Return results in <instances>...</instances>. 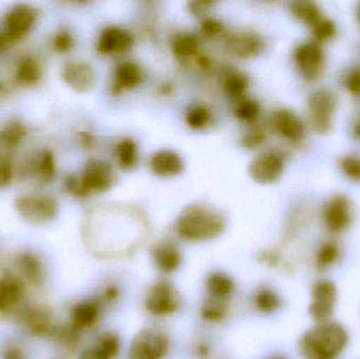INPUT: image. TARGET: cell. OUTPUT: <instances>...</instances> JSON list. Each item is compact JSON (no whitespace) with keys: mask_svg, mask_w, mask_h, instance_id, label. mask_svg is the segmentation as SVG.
I'll return each mask as SVG.
<instances>
[{"mask_svg":"<svg viewBox=\"0 0 360 359\" xmlns=\"http://www.w3.org/2000/svg\"><path fill=\"white\" fill-rule=\"evenodd\" d=\"M226 48L238 58H249L262 51V41L255 34H233L226 39Z\"/></svg>","mask_w":360,"mask_h":359,"instance_id":"cell-23","label":"cell"},{"mask_svg":"<svg viewBox=\"0 0 360 359\" xmlns=\"http://www.w3.org/2000/svg\"><path fill=\"white\" fill-rule=\"evenodd\" d=\"M132 44L133 37L128 31L111 25L101 32L97 48L105 55L120 54L129 50Z\"/></svg>","mask_w":360,"mask_h":359,"instance_id":"cell-21","label":"cell"},{"mask_svg":"<svg viewBox=\"0 0 360 359\" xmlns=\"http://www.w3.org/2000/svg\"><path fill=\"white\" fill-rule=\"evenodd\" d=\"M145 309L154 318L173 315L180 309L179 291L167 280L154 282L146 293Z\"/></svg>","mask_w":360,"mask_h":359,"instance_id":"cell-9","label":"cell"},{"mask_svg":"<svg viewBox=\"0 0 360 359\" xmlns=\"http://www.w3.org/2000/svg\"><path fill=\"white\" fill-rule=\"evenodd\" d=\"M349 341L348 331L340 322H316L300 337L297 351L302 359H338Z\"/></svg>","mask_w":360,"mask_h":359,"instance_id":"cell-1","label":"cell"},{"mask_svg":"<svg viewBox=\"0 0 360 359\" xmlns=\"http://www.w3.org/2000/svg\"><path fill=\"white\" fill-rule=\"evenodd\" d=\"M14 322L25 329L27 334L37 339H51L58 322L49 306L30 301L20 310Z\"/></svg>","mask_w":360,"mask_h":359,"instance_id":"cell-5","label":"cell"},{"mask_svg":"<svg viewBox=\"0 0 360 359\" xmlns=\"http://www.w3.org/2000/svg\"><path fill=\"white\" fill-rule=\"evenodd\" d=\"M194 350L197 358L200 359H207L209 358L210 354H211V349H210L207 344L198 343L195 346Z\"/></svg>","mask_w":360,"mask_h":359,"instance_id":"cell-50","label":"cell"},{"mask_svg":"<svg viewBox=\"0 0 360 359\" xmlns=\"http://www.w3.org/2000/svg\"><path fill=\"white\" fill-rule=\"evenodd\" d=\"M338 287L332 280H316L311 289V303L309 315L314 322H325L332 320L338 305Z\"/></svg>","mask_w":360,"mask_h":359,"instance_id":"cell-11","label":"cell"},{"mask_svg":"<svg viewBox=\"0 0 360 359\" xmlns=\"http://www.w3.org/2000/svg\"><path fill=\"white\" fill-rule=\"evenodd\" d=\"M294 60L302 77L308 81H315L323 74L325 53L317 42H304L294 51Z\"/></svg>","mask_w":360,"mask_h":359,"instance_id":"cell-14","label":"cell"},{"mask_svg":"<svg viewBox=\"0 0 360 359\" xmlns=\"http://www.w3.org/2000/svg\"><path fill=\"white\" fill-rule=\"evenodd\" d=\"M78 359H109L103 352L99 351L96 347L84 350L78 356Z\"/></svg>","mask_w":360,"mask_h":359,"instance_id":"cell-49","label":"cell"},{"mask_svg":"<svg viewBox=\"0 0 360 359\" xmlns=\"http://www.w3.org/2000/svg\"><path fill=\"white\" fill-rule=\"evenodd\" d=\"M285 158L276 151H266L254 158L249 173L256 183L262 185L276 183L283 176Z\"/></svg>","mask_w":360,"mask_h":359,"instance_id":"cell-15","label":"cell"},{"mask_svg":"<svg viewBox=\"0 0 360 359\" xmlns=\"http://www.w3.org/2000/svg\"><path fill=\"white\" fill-rule=\"evenodd\" d=\"M338 105V97L328 89H319L309 97V120L311 128L316 134H329L333 126V116Z\"/></svg>","mask_w":360,"mask_h":359,"instance_id":"cell-7","label":"cell"},{"mask_svg":"<svg viewBox=\"0 0 360 359\" xmlns=\"http://www.w3.org/2000/svg\"><path fill=\"white\" fill-rule=\"evenodd\" d=\"M101 315L98 303L92 299H82L76 301L69 313V325L78 332L92 329L96 326Z\"/></svg>","mask_w":360,"mask_h":359,"instance_id":"cell-20","label":"cell"},{"mask_svg":"<svg viewBox=\"0 0 360 359\" xmlns=\"http://www.w3.org/2000/svg\"><path fill=\"white\" fill-rule=\"evenodd\" d=\"M236 117L241 122L248 124H254L260 115V105L255 99L243 98L239 99L238 105L235 110Z\"/></svg>","mask_w":360,"mask_h":359,"instance_id":"cell-35","label":"cell"},{"mask_svg":"<svg viewBox=\"0 0 360 359\" xmlns=\"http://www.w3.org/2000/svg\"><path fill=\"white\" fill-rule=\"evenodd\" d=\"M292 16L309 27H314L321 19L319 6L313 1H295L290 6Z\"/></svg>","mask_w":360,"mask_h":359,"instance_id":"cell-29","label":"cell"},{"mask_svg":"<svg viewBox=\"0 0 360 359\" xmlns=\"http://www.w3.org/2000/svg\"><path fill=\"white\" fill-rule=\"evenodd\" d=\"M248 78L237 72H231L224 77L222 86L224 92L233 98L241 99L248 88Z\"/></svg>","mask_w":360,"mask_h":359,"instance_id":"cell-34","label":"cell"},{"mask_svg":"<svg viewBox=\"0 0 360 359\" xmlns=\"http://www.w3.org/2000/svg\"><path fill=\"white\" fill-rule=\"evenodd\" d=\"M270 126L277 134L293 143H300L306 135L304 122L291 110L281 109L273 112Z\"/></svg>","mask_w":360,"mask_h":359,"instance_id":"cell-18","label":"cell"},{"mask_svg":"<svg viewBox=\"0 0 360 359\" xmlns=\"http://www.w3.org/2000/svg\"><path fill=\"white\" fill-rule=\"evenodd\" d=\"M151 259L160 273L169 275L181 267L184 257L177 242L172 240H162L152 247Z\"/></svg>","mask_w":360,"mask_h":359,"instance_id":"cell-17","label":"cell"},{"mask_svg":"<svg viewBox=\"0 0 360 359\" xmlns=\"http://www.w3.org/2000/svg\"><path fill=\"white\" fill-rule=\"evenodd\" d=\"M259 261L264 265L271 268H277L281 265L283 257L281 253L276 250H266L262 251L259 254Z\"/></svg>","mask_w":360,"mask_h":359,"instance_id":"cell-46","label":"cell"},{"mask_svg":"<svg viewBox=\"0 0 360 359\" xmlns=\"http://www.w3.org/2000/svg\"><path fill=\"white\" fill-rule=\"evenodd\" d=\"M356 18H357V20H359V22L360 23V2L359 4V6H357V8H356Z\"/></svg>","mask_w":360,"mask_h":359,"instance_id":"cell-53","label":"cell"},{"mask_svg":"<svg viewBox=\"0 0 360 359\" xmlns=\"http://www.w3.org/2000/svg\"><path fill=\"white\" fill-rule=\"evenodd\" d=\"M39 11L29 4H16L11 6L2 21L1 31L12 44L27 35L37 22Z\"/></svg>","mask_w":360,"mask_h":359,"instance_id":"cell-12","label":"cell"},{"mask_svg":"<svg viewBox=\"0 0 360 359\" xmlns=\"http://www.w3.org/2000/svg\"><path fill=\"white\" fill-rule=\"evenodd\" d=\"M61 76L68 86L79 93L88 92L96 82L94 70L84 61H69L65 63Z\"/></svg>","mask_w":360,"mask_h":359,"instance_id":"cell-19","label":"cell"},{"mask_svg":"<svg viewBox=\"0 0 360 359\" xmlns=\"http://www.w3.org/2000/svg\"><path fill=\"white\" fill-rule=\"evenodd\" d=\"M266 141V132L259 126H253L248 134L243 135L241 138V145L245 149L253 150L259 147Z\"/></svg>","mask_w":360,"mask_h":359,"instance_id":"cell-41","label":"cell"},{"mask_svg":"<svg viewBox=\"0 0 360 359\" xmlns=\"http://www.w3.org/2000/svg\"><path fill=\"white\" fill-rule=\"evenodd\" d=\"M253 305L259 313L269 315L281 309L283 306V299L281 295L272 288L262 287L254 293Z\"/></svg>","mask_w":360,"mask_h":359,"instance_id":"cell-27","label":"cell"},{"mask_svg":"<svg viewBox=\"0 0 360 359\" xmlns=\"http://www.w3.org/2000/svg\"><path fill=\"white\" fill-rule=\"evenodd\" d=\"M95 347L103 352L108 358L115 359L120 354L122 341L116 333L105 332L99 337Z\"/></svg>","mask_w":360,"mask_h":359,"instance_id":"cell-37","label":"cell"},{"mask_svg":"<svg viewBox=\"0 0 360 359\" xmlns=\"http://www.w3.org/2000/svg\"><path fill=\"white\" fill-rule=\"evenodd\" d=\"M170 347L166 333L158 329L143 328L133 337L127 359H165Z\"/></svg>","mask_w":360,"mask_h":359,"instance_id":"cell-6","label":"cell"},{"mask_svg":"<svg viewBox=\"0 0 360 359\" xmlns=\"http://www.w3.org/2000/svg\"><path fill=\"white\" fill-rule=\"evenodd\" d=\"M198 39L196 36L190 33L179 34L173 40L172 50L180 58L193 56L198 51Z\"/></svg>","mask_w":360,"mask_h":359,"instance_id":"cell-33","label":"cell"},{"mask_svg":"<svg viewBox=\"0 0 360 359\" xmlns=\"http://www.w3.org/2000/svg\"><path fill=\"white\" fill-rule=\"evenodd\" d=\"M27 285L13 271L4 269L0 272V318L14 320L20 310L29 303Z\"/></svg>","mask_w":360,"mask_h":359,"instance_id":"cell-4","label":"cell"},{"mask_svg":"<svg viewBox=\"0 0 360 359\" xmlns=\"http://www.w3.org/2000/svg\"><path fill=\"white\" fill-rule=\"evenodd\" d=\"M82 198L92 194L108 191L115 181V174L109 162L101 159H90L80 174Z\"/></svg>","mask_w":360,"mask_h":359,"instance_id":"cell-13","label":"cell"},{"mask_svg":"<svg viewBox=\"0 0 360 359\" xmlns=\"http://www.w3.org/2000/svg\"><path fill=\"white\" fill-rule=\"evenodd\" d=\"M235 289H236V285L234 280L224 272H212L205 278L207 299L229 301L234 294Z\"/></svg>","mask_w":360,"mask_h":359,"instance_id":"cell-24","label":"cell"},{"mask_svg":"<svg viewBox=\"0 0 360 359\" xmlns=\"http://www.w3.org/2000/svg\"><path fill=\"white\" fill-rule=\"evenodd\" d=\"M141 67L137 63L133 61H124L118 65L115 71V91L120 92L122 90L135 88L141 84Z\"/></svg>","mask_w":360,"mask_h":359,"instance_id":"cell-26","label":"cell"},{"mask_svg":"<svg viewBox=\"0 0 360 359\" xmlns=\"http://www.w3.org/2000/svg\"><path fill=\"white\" fill-rule=\"evenodd\" d=\"M271 359H285V358H281V356H275V358H272Z\"/></svg>","mask_w":360,"mask_h":359,"instance_id":"cell-54","label":"cell"},{"mask_svg":"<svg viewBox=\"0 0 360 359\" xmlns=\"http://www.w3.org/2000/svg\"><path fill=\"white\" fill-rule=\"evenodd\" d=\"M340 248L335 242H326L315 255V266L319 271H326L335 266L340 259Z\"/></svg>","mask_w":360,"mask_h":359,"instance_id":"cell-31","label":"cell"},{"mask_svg":"<svg viewBox=\"0 0 360 359\" xmlns=\"http://www.w3.org/2000/svg\"><path fill=\"white\" fill-rule=\"evenodd\" d=\"M336 34V25L333 21L327 18H321L313 27V35L317 44L332 39Z\"/></svg>","mask_w":360,"mask_h":359,"instance_id":"cell-38","label":"cell"},{"mask_svg":"<svg viewBox=\"0 0 360 359\" xmlns=\"http://www.w3.org/2000/svg\"><path fill=\"white\" fill-rule=\"evenodd\" d=\"M14 162L8 154L0 153V190L8 187L14 178Z\"/></svg>","mask_w":360,"mask_h":359,"instance_id":"cell-39","label":"cell"},{"mask_svg":"<svg viewBox=\"0 0 360 359\" xmlns=\"http://www.w3.org/2000/svg\"><path fill=\"white\" fill-rule=\"evenodd\" d=\"M56 175V162L50 150H38L30 154L23 160L19 169V177L25 183L37 187H44L54 179Z\"/></svg>","mask_w":360,"mask_h":359,"instance_id":"cell-8","label":"cell"},{"mask_svg":"<svg viewBox=\"0 0 360 359\" xmlns=\"http://www.w3.org/2000/svg\"><path fill=\"white\" fill-rule=\"evenodd\" d=\"M354 134L355 136L359 137V138H360V124H357V126H355Z\"/></svg>","mask_w":360,"mask_h":359,"instance_id":"cell-52","label":"cell"},{"mask_svg":"<svg viewBox=\"0 0 360 359\" xmlns=\"http://www.w3.org/2000/svg\"><path fill=\"white\" fill-rule=\"evenodd\" d=\"M15 81L23 86L37 84L42 78V67L33 55H23L17 60L14 74Z\"/></svg>","mask_w":360,"mask_h":359,"instance_id":"cell-25","label":"cell"},{"mask_svg":"<svg viewBox=\"0 0 360 359\" xmlns=\"http://www.w3.org/2000/svg\"><path fill=\"white\" fill-rule=\"evenodd\" d=\"M323 221L332 233L346 231L352 223V209L349 198L342 194L332 196L323 207Z\"/></svg>","mask_w":360,"mask_h":359,"instance_id":"cell-16","label":"cell"},{"mask_svg":"<svg viewBox=\"0 0 360 359\" xmlns=\"http://www.w3.org/2000/svg\"><path fill=\"white\" fill-rule=\"evenodd\" d=\"M120 289L116 285H108L103 292V301L105 303H113L120 299Z\"/></svg>","mask_w":360,"mask_h":359,"instance_id":"cell-47","label":"cell"},{"mask_svg":"<svg viewBox=\"0 0 360 359\" xmlns=\"http://www.w3.org/2000/svg\"><path fill=\"white\" fill-rule=\"evenodd\" d=\"M212 4H213V2L211 1H193L188 4V10L193 14L198 16V15L203 14L205 11L209 10Z\"/></svg>","mask_w":360,"mask_h":359,"instance_id":"cell-48","label":"cell"},{"mask_svg":"<svg viewBox=\"0 0 360 359\" xmlns=\"http://www.w3.org/2000/svg\"><path fill=\"white\" fill-rule=\"evenodd\" d=\"M211 114L205 105H197L191 107L186 115V122L193 130H202L209 126Z\"/></svg>","mask_w":360,"mask_h":359,"instance_id":"cell-36","label":"cell"},{"mask_svg":"<svg viewBox=\"0 0 360 359\" xmlns=\"http://www.w3.org/2000/svg\"><path fill=\"white\" fill-rule=\"evenodd\" d=\"M73 35L67 30H61L52 38V46L55 52L67 53L73 48Z\"/></svg>","mask_w":360,"mask_h":359,"instance_id":"cell-42","label":"cell"},{"mask_svg":"<svg viewBox=\"0 0 360 359\" xmlns=\"http://www.w3.org/2000/svg\"><path fill=\"white\" fill-rule=\"evenodd\" d=\"M229 314V301L207 299L201 306L200 316L211 324L221 322Z\"/></svg>","mask_w":360,"mask_h":359,"instance_id":"cell-32","label":"cell"},{"mask_svg":"<svg viewBox=\"0 0 360 359\" xmlns=\"http://www.w3.org/2000/svg\"><path fill=\"white\" fill-rule=\"evenodd\" d=\"M29 134L27 126L18 119L10 120L0 129V147L13 148L21 145Z\"/></svg>","mask_w":360,"mask_h":359,"instance_id":"cell-28","label":"cell"},{"mask_svg":"<svg viewBox=\"0 0 360 359\" xmlns=\"http://www.w3.org/2000/svg\"><path fill=\"white\" fill-rule=\"evenodd\" d=\"M150 170L158 177H175L184 171V164L179 153L160 150L150 158Z\"/></svg>","mask_w":360,"mask_h":359,"instance_id":"cell-22","label":"cell"},{"mask_svg":"<svg viewBox=\"0 0 360 359\" xmlns=\"http://www.w3.org/2000/svg\"><path fill=\"white\" fill-rule=\"evenodd\" d=\"M347 90L349 91L350 94L354 96H359L360 95V69H354L347 75L346 81Z\"/></svg>","mask_w":360,"mask_h":359,"instance_id":"cell-45","label":"cell"},{"mask_svg":"<svg viewBox=\"0 0 360 359\" xmlns=\"http://www.w3.org/2000/svg\"><path fill=\"white\" fill-rule=\"evenodd\" d=\"M201 31L207 37H214L224 31V25L216 19L205 18L201 21Z\"/></svg>","mask_w":360,"mask_h":359,"instance_id":"cell-44","label":"cell"},{"mask_svg":"<svg viewBox=\"0 0 360 359\" xmlns=\"http://www.w3.org/2000/svg\"><path fill=\"white\" fill-rule=\"evenodd\" d=\"M17 214L32 226H44L58 216L59 207L56 200L46 194H25L15 200Z\"/></svg>","mask_w":360,"mask_h":359,"instance_id":"cell-3","label":"cell"},{"mask_svg":"<svg viewBox=\"0 0 360 359\" xmlns=\"http://www.w3.org/2000/svg\"><path fill=\"white\" fill-rule=\"evenodd\" d=\"M0 359H27V355L20 344L6 341L0 348Z\"/></svg>","mask_w":360,"mask_h":359,"instance_id":"cell-43","label":"cell"},{"mask_svg":"<svg viewBox=\"0 0 360 359\" xmlns=\"http://www.w3.org/2000/svg\"><path fill=\"white\" fill-rule=\"evenodd\" d=\"M175 234L188 242H205L219 237L226 229L221 213L201 204L184 208L174 223Z\"/></svg>","mask_w":360,"mask_h":359,"instance_id":"cell-2","label":"cell"},{"mask_svg":"<svg viewBox=\"0 0 360 359\" xmlns=\"http://www.w3.org/2000/svg\"><path fill=\"white\" fill-rule=\"evenodd\" d=\"M12 270L25 282L27 288L40 290L48 280V269L44 259L34 251L25 250L13 257Z\"/></svg>","mask_w":360,"mask_h":359,"instance_id":"cell-10","label":"cell"},{"mask_svg":"<svg viewBox=\"0 0 360 359\" xmlns=\"http://www.w3.org/2000/svg\"><path fill=\"white\" fill-rule=\"evenodd\" d=\"M116 159L118 166L124 171L135 169L139 162V150L132 139H122L116 147Z\"/></svg>","mask_w":360,"mask_h":359,"instance_id":"cell-30","label":"cell"},{"mask_svg":"<svg viewBox=\"0 0 360 359\" xmlns=\"http://www.w3.org/2000/svg\"><path fill=\"white\" fill-rule=\"evenodd\" d=\"M340 168L348 178L360 181V159L355 156H344L340 159Z\"/></svg>","mask_w":360,"mask_h":359,"instance_id":"cell-40","label":"cell"},{"mask_svg":"<svg viewBox=\"0 0 360 359\" xmlns=\"http://www.w3.org/2000/svg\"><path fill=\"white\" fill-rule=\"evenodd\" d=\"M10 44H12V42L10 41L8 36H6L4 32L0 31V54H1Z\"/></svg>","mask_w":360,"mask_h":359,"instance_id":"cell-51","label":"cell"}]
</instances>
